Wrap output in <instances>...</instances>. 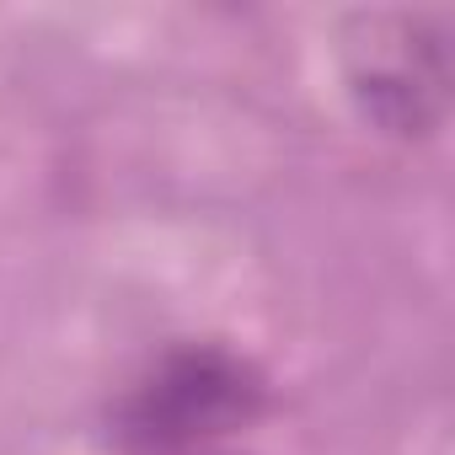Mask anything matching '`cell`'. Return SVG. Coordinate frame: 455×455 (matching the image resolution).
<instances>
[{"label":"cell","mask_w":455,"mask_h":455,"mask_svg":"<svg viewBox=\"0 0 455 455\" xmlns=\"http://www.w3.org/2000/svg\"><path fill=\"white\" fill-rule=\"evenodd\" d=\"M343 76L359 113L402 140H423L450 113L444 12H354L343 22Z\"/></svg>","instance_id":"obj_1"},{"label":"cell","mask_w":455,"mask_h":455,"mask_svg":"<svg viewBox=\"0 0 455 455\" xmlns=\"http://www.w3.org/2000/svg\"><path fill=\"white\" fill-rule=\"evenodd\" d=\"M258 375L225 348H177L129 396L124 434L134 444H182L198 434L236 428L258 412Z\"/></svg>","instance_id":"obj_2"}]
</instances>
